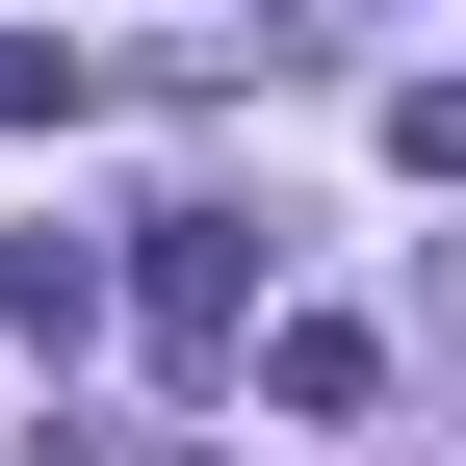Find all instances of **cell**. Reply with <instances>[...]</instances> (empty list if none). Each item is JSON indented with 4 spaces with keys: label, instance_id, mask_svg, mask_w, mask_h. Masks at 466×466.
Returning a JSON list of instances; mask_svg holds the SVG:
<instances>
[{
    "label": "cell",
    "instance_id": "cell-2",
    "mask_svg": "<svg viewBox=\"0 0 466 466\" xmlns=\"http://www.w3.org/2000/svg\"><path fill=\"white\" fill-rule=\"evenodd\" d=\"M0 337H26V363L104 337V259H78V233H0Z\"/></svg>",
    "mask_w": 466,
    "mask_h": 466
},
{
    "label": "cell",
    "instance_id": "cell-1",
    "mask_svg": "<svg viewBox=\"0 0 466 466\" xmlns=\"http://www.w3.org/2000/svg\"><path fill=\"white\" fill-rule=\"evenodd\" d=\"M130 311H156V363H233V337H259V233H233V208H156Z\"/></svg>",
    "mask_w": 466,
    "mask_h": 466
},
{
    "label": "cell",
    "instance_id": "cell-3",
    "mask_svg": "<svg viewBox=\"0 0 466 466\" xmlns=\"http://www.w3.org/2000/svg\"><path fill=\"white\" fill-rule=\"evenodd\" d=\"M259 389H285V415H363V389H389V337H337V311H285V337H259Z\"/></svg>",
    "mask_w": 466,
    "mask_h": 466
}]
</instances>
